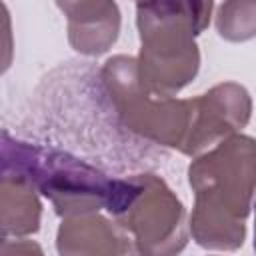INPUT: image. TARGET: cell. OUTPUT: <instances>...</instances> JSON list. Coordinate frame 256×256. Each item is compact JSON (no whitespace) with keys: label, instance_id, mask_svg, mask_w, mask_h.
<instances>
[{"label":"cell","instance_id":"4","mask_svg":"<svg viewBox=\"0 0 256 256\" xmlns=\"http://www.w3.org/2000/svg\"><path fill=\"white\" fill-rule=\"evenodd\" d=\"M102 78L118 116L130 130L158 144L182 148L190 126L192 98L176 100L150 94L138 78L136 58L132 56L110 58L102 68Z\"/></svg>","mask_w":256,"mask_h":256},{"label":"cell","instance_id":"6","mask_svg":"<svg viewBox=\"0 0 256 256\" xmlns=\"http://www.w3.org/2000/svg\"><path fill=\"white\" fill-rule=\"evenodd\" d=\"M252 100L244 86L222 82L206 94L192 98V116L188 134L180 152L196 156L222 138L244 128L250 120Z\"/></svg>","mask_w":256,"mask_h":256},{"label":"cell","instance_id":"3","mask_svg":"<svg viewBox=\"0 0 256 256\" xmlns=\"http://www.w3.org/2000/svg\"><path fill=\"white\" fill-rule=\"evenodd\" d=\"M104 208L132 236L136 250L142 254H172L186 246L184 206L154 174L112 180Z\"/></svg>","mask_w":256,"mask_h":256},{"label":"cell","instance_id":"10","mask_svg":"<svg viewBox=\"0 0 256 256\" xmlns=\"http://www.w3.org/2000/svg\"><path fill=\"white\" fill-rule=\"evenodd\" d=\"M218 34L228 42H246L256 32L254 0H226L216 16Z\"/></svg>","mask_w":256,"mask_h":256},{"label":"cell","instance_id":"2","mask_svg":"<svg viewBox=\"0 0 256 256\" xmlns=\"http://www.w3.org/2000/svg\"><path fill=\"white\" fill-rule=\"evenodd\" d=\"M212 0H140L136 70L154 96H174L200 68L196 36L210 24Z\"/></svg>","mask_w":256,"mask_h":256},{"label":"cell","instance_id":"8","mask_svg":"<svg viewBox=\"0 0 256 256\" xmlns=\"http://www.w3.org/2000/svg\"><path fill=\"white\" fill-rule=\"evenodd\" d=\"M126 240L120 226L90 212L62 220L56 242L60 254H122L130 250Z\"/></svg>","mask_w":256,"mask_h":256},{"label":"cell","instance_id":"9","mask_svg":"<svg viewBox=\"0 0 256 256\" xmlns=\"http://www.w3.org/2000/svg\"><path fill=\"white\" fill-rule=\"evenodd\" d=\"M42 206L36 188L24 180L6 176L0 178V234L6 242L8 236H28L40 228Z\"/></svg>","mask_w":256,"mask_h":256},{"label":"cell","instance_id":"12","mask_svg":"<svg viewBox=\"0 0 256 256\" xmlns=\"http://www.w3.org/2000/svg\"><path fill=\"white\" fill-rule=\"evenodd\" d=\"M138 2H140V0H138Z\"/></svg>","mask_w":256,"mask_h":256},{"label":"cell","instance_id":"7","mask_svg":"<svg viewBox=\"0 0 256 256\" xmlns=\"http://www.w3.org/2000/svg\"><path fill=\"white\" fill-rule=\"evenodd\" d=\"M66 16L70 46L88 56L106 52L120 34V8L114 0H56Z\"/></svg>","mask_w":256,"mask_h":256},{"label":"cell","instance_id":"1","mask_svg":"<svg viewBox=\"0 0 256 256\" xmlns=\"http://www.w3.org/2000/svg\"><path fill=\"white\" fill-rule=\"evenodd\" d=\"M196 202L190 232L210 250H236L246 238L254 192V140L230 134L188 168Z\"/></svg>","mask_w":256,"mask_h":256},{"label":"cell","instance_id":"11","mask_svg":"<svg viewBox=\"0 0 256 256\" xmlns=\"http://www.w3.org/2000/svg\"><path fill=\"white\" fill-rule=\"evenodd\" d=\"M12 60H14L12 18L6 4L0 0V76L12 66Z\"/></svg>","mask_w":256,"mask_h":256},{"label":"cell","instance_id":"5","mask_svg":"<svg viewBox=\"0 0 256 256\" xmlns=\"http://www.w3.org/2000/svg\"><path fill=\"white\" fill-rule=\"evenodd\" d=\"M28 182L42 192L62 218L98 212L106 206L112 180L92 166L62 152L36 148Z\"/></svg>","mask_w":256,"mask_h":256}]
</instances>
